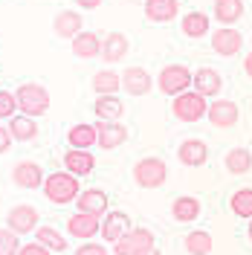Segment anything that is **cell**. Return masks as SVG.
<instances>
[{"label":"cell","instance_id":"cell-13","mask_svg":"<svg viewBox=\"0 0 252 255\" xmlns=\"http://www.w3.org/2000/svg\"><path fill=\"white\" fill-rule=\"evenodd\" d=\"M177 159L183 162V165H189V168H200L206 159H209V145L203 139H183L180 148H177Z\"/></svg>","mask_w":252,"mask_h":255},{"label":"cell","instance_id":"cell-40","mask_svg":"<svg viewBox=\"0 0 252 255\" xmlns=\"http://www.w3.org/2000/svg\"><path fill=\"white\" fill-rule=\"evenodd\" d=\"M244 73H247V76L252 79V52L247 55V58H244Z\"/></svg>","mask_w":252,"mask_h":255},{"label":"cell","instance_id":"cell-7","mask_svg":"<svg viewBox=\"0 0 252 255\" xmlns=\"http://www.w3.org/2000/svg\"><path fill=\"white\" fill-rule=\"evenodd\" d=\"M148 247H154V232L145 229V226H136L125 238H119L113 244V255H136L142 250H148Z\"/></svg>","mask_w":252,"mask_h":255},{"label":"cell","instance_id":"cell-42","mask_svg":"<svg viewBox=\"0 0 252 255\" xmlns=\"http://www.w3.org/2000/svg\"><path fill=\"white\" fill-rule=\"evenodd\" d=\"M247 235H250V241H252V221H250V226H247Z\"/></svg>","mask_w":252,"mask_h":255},{"label":"cell","instance_id":"cell-36","mask_svg":"<svg viewBox=\"0 0 252 255\" xmlns=\"http://www.w3.org/2000/svg\"><path fill=\"white\" fill-rule=\"evenodd\" d=\"M76 255H108V250H105V244H81Z\"/></svg>","mask_w":252,"mask_h":255},{"label":"cell","instance_id":"cell-27","mask_svg":"<svg viewBox=\"0 0 252 255\" xmlns=\"http://www.w3.org/2000/svg\"><path fill=\"white\" fill-rule=\"evenodd\" d=\"M73 52H76V58H96V55H102V38L96 32H79L73 38Z\"/></svg>","mask_w":252,"mask_h":255},{"label":"cell","instance_id":"cell-29","mask_svg":"<svg viewBox=\"0 0 252 255\" xmlns=\"http://www.w3.org/2000/svg\"><path fill=\"white\" fill-rule=\"evenodd\" d=\"M223 165H226V171H229V174H247V171L252 168L250 148H232V151H226Z\"/></svg>","mask_w":252,"mask_h":255},{"label":"cell","instance_id":"cell-11","mask_svg":"<svg viewBox=\"0 0 252 255\" xmlns=\"http://www.w3.org/2000/svg\"><path fill=\"white\" fill-rule=\"evenodd\" d=\"M206 119L215 128H235L238 119H241V111H238L235 102H229V99H215V102L209 105Z\"/></svg>","mask_w":252,"mask_h":255},{"label":"cell","instance_id":"cell-16","mask_svg":"<svg viewBox=\"0 0 252 255\" xmlns=\"http://www.w3.org/2000/svg\"><path fill=\"white\" fill-rule=\"evenodd\" d=\"M99 148L102 151H113L119 145L127 142V128L122 122H99Z\"/></svg>","mask_w":252,"mask_h":255},{"label":"cell","instance_id":"cell-34","mask_svg":"<svg viewBox=\"0 0 252 255\" xmlns=\"http://www.w3.org/2000/svg\"><path fill=\"white\" fill-rule=\"evenodd\" d=\"M17 238H20V235L12 232L9 226H6V229H0V255H17V253H20V247H23V244H20Z\"/></svg>","mask_w":252,"mask_h":255},{"label":"cell","instance_id":"cell-41","mask_svg":"<svg viewBox=\"0 0 252 255\" xmlns=\"http://www.w3.org/2000/svg\"><path fill=\"white\" fill-rule=\"evenodd\" d=\"M136 255H162V253H159L157 247H148V250H142V253H136Z\"/></svg>","mask_w":252,"mask_h":255},{"label":"cell","instance_id":"cell-10","mask_svg":"<svg viewBox=\"0 0 252 255\" xmlns=\"http://www.w3.org/2000/svg\"><path fill=\"white\" fill-rule=\"evenodd\" d=\"M67 232H70V238L90 241L96 238V232H102V218L99 215H87V212H76L67 221Z\"/></svg>","mask_w":252,"mask_h":255},{"label":"cell","instance_id":"cell-14","mask_svg":"<svg viewBox=\"0 0 252 255\" xmlns=\"http://www.w3.org/2000/svg\"><path fill=\"white\" fill-rule=\"evenodd\" d=\"M122 87H125V93H130V96H148L151 87H154V79H151V73L142 70V67H127L125 73H122Z\"/></svg>","mask_w":252,"mask_h":255},{"label":"cell","instance_id":"cell-20","mask_svg":"<svg viewBox=\"0 0 252 255\" xmlns=\"http://www.w3.org/2000/svg\"><path fill=\"white\" fill-rule=\"evenodd\" d=\"M93 113L99 122H119L122 113H125V105L119 102V96H96V105H93Z\"/></svg>","mask_w":252,"mask_h":255},{"label":"cell","instance_id":"cell-2","mask_svg":"<svg viewBox=\"0 0 252 255\" xmlns=\"http://www.w3.org/2000/svg\"><path fill=\"white\" fill-rule=\"evenodd\" d=\"M17 96V108H20V113H26V116H32V119H38V116H44V113L49 111V90L44 87V84H35V81H29V84H20L15 90Z\"/></svg>","mask_w":252,"mask_h":255},{"label":"cell","instance_id":"cell-15","mask_svg":"<svg viewBox=\"0 0 252 255\" xmlns=\"http://www.w3.org/2000/svg\"><path fill=\"white\" fill-rule=\"evenodd\" d=\"M194 90L206 99H218L223 90V79L218 70H212V67H200L197 73H194V84H191Z\"/></svg>","mask_w":252,"mask_h":255},{"label":"cell","instance_id":"cell-3","mask_svg":"<svg viewBox=\"0 0 252 255\" xmlns=\"http://www.w3.org/2000/svg\"><path fill=\"white\" fill-rule=\"evenodd\" d=\"M191 84H194V73H191L186 64H165L159 70V79H157V87L162 90L165 96H180L186 93Z\"/></svg>","mask_w":252,"mask_h":255},{"label":"cell","instance_id":"cell-19","mask_svg":"<svg viewBox=\"0 0 252 255\" xmlns=\"http://www.w3.org/2000/svg\"><path fill=\"white\" fill-rule=\"evenodd\" d=\"M67 142L70 148H81V151H90L93 145H99V128L87 125V122H79L67 130Z\"/></svg>","mask_w":252,"mask_h":255},{"label":"cell","instance_id":"cell-12","mask_svg":"<svg viewBox=\"0 0 252 255\" xmlns=\"http://www.w3.org/2000/svg\"><path fill=\"white\" fill-rule=\"evenodd\" d=\"M12 180H15L17 189H44V171H41V165L38 162H29V159H23V162H17L15 168H12Z\"/></svg>","mask_w":252,"mask_h":255},{"label":"cell","instance_id":"cell-26","mask_svg":"<svg viewBox=\"0 0 252 255\" xmlns=\"http://www.w3.org/2000/svg\"><path fill=\"white\" fill-rule=\"evenodd\" d=\"M215 20L223 26H235L244 17V0H215Z\"/></svg>","mask_w":252,"mask_h":255},{"label":"cell","instance_id":"cell-23","mask_svg":"<svg viewBox=\"0 0 252 255\" xmlns=\"http://www.w3.org/2000/svg\"><path fill=\"white\" fill-rule=\"evenodd\" d=\"M171 218L177 223H191L200 218V200L197 197H191V194H180V197H174L171 203Z\"/></svg>","mask_w":252,"mask_h":255},{"label":"cell","instance_id":"cell-4","mask_svg":"<svg viewBox=\"0 0 252 255\" xmlns=\"http://www.w3.org/2000/svg\"><path fill=\"white\" fill-rule=\"evenodd\" d=\"M171 113L174 119H180V122H200L206 113H209V105H206V96H200L197 90H186V93L174 96L171 102Z\"/></svg>","mask_w":252,"mask_h":255},{"label":"cell","instance_id":"cell-37","mask_svg":"<svg viewBox=\"0 0 252 255\" xmlns=\"http://www.w3.org/2000/svg\"><path fill=\"white\" fill-rule=\"evenodd\" d=\"M17 255H49V250L44 247V244H38V241H35V244H23Z\"/></svg>","mask_w":252,"mask_h":255},{"label":"cell","instance_id":"cell-33","mask_svg":"<svg viewBox=\"0 0 252 255\" xmlns=\"http://www.w3.org/2000/svg\"><path fill=\"white\" fill-rule=\"evenodd\" d=\"M229 209L235 212L238 218L244 221H252V189H238L229 200Z\"/></svg>","mask_w":252,"mask_h":255},{"label":"cell","instance_id":"cell-31","mask_svg":"<svg viewBox=\"0 0 252 255\" xmlns=\"http://www.w3.org/2000/svg\"><path fill=\"white\" fill-rule=\"evenodd\" d=\"M35 241L44 244L49 253H67V238H64L55 226H38L35 229Z\"/></svg>","mask_w":252,"mask_h":255},{"label":"cell","instance_id":"cell-8","mask_svg":"<svg viewBox=\"0 0 252 255\" xmlns=\"http://www.w3.org/2000/svg\"><path fill=\"white\" fill-rule=\"evenodd\" d=\"M130 229H133V226H130V218H127V212L111 209L108 215H102V232H99V235L108 241V244H116L119 238H125Z\"/></svg>","mask_w":252,"mask_h":255},{"label":"cell","instance_id":"cell-5","mask_svg":"<svg viewBox=\"0 0 252 255\" xmlns=\"http://www.w3.org/2000/svg\"><path fill=\"white\" fill-rule=\"evenodd\" d=\"M168 180V165L159 157H142L133 165V183L139 189H159Z\"/></svg>","mask_w":252,"mask_h":255},{"label":"cell","instance_id":"cell-18","mask_svg":"<svg viewBox=\"0 0 252 255\" xmlns=\"http://www.w3.org/2000/svg\"><path fill=\"white\" fill-rule=\"evenodd\" d=\"M127 49H130L127 35H122V32H108L105 41H102V61H108V64L122 61L127 55Z\"/></svg>","mask_w":252,"mask_h":255},{"label":"cell","instance_id":"cell-1","mask_svg":"<svg viewBox=\"0 0 252 255\" xmlns=\"http://www.w3.org/2000/svg\"><path fill=\"white\" fill-rule=\"evenodd\" d=\"M44 194H47L49 203H55V206H67V203L79 200V194H81L79 177L70 174V171H52L44 180Z\"/></svg>","mask_w":252,"mask_h":255},{"label":"cell","instance_id":"cell-17","mask_svg":"<svg viewBox=\"0 0 252 255\" xmlns=\"http://www.w3.org/2000/svg\"><path fill=\"white\" fill-rule=\"evenodd\" d=\"M64 165H67V171L76 177H87L90 171L96 168V157L93 151H81V148H70L67 154H64Z\"/></svg>","mask_w":252,"mask_h":255},{"label":"cell","instance_id":"cell-39","mask_svg":"<svg viewBox=\"0 0 252 255\" xmlns=\"http://www.w3.org/2000/svg\"><path fill=\"white\" fill-rule=\"evenodd\" d=\"M76 6H79V9H99L102 0H76Z\"/></svg>","mask_w":252,"mask_h":255},{"label":"cell","instance_id":"cell-32","mask_svg":"<svg viewBox=\"0 0 252 255\" xmlns=\"http://www.w3.org/2000/svg\"><path fill=\"white\" fill-rule=\"evenodd\" d=\"M212 247H215V241H212V235L206 229H194V232L186 235V250H189V255H212Z\"/></svg>","mask_w":252,"mask_h":255},{"label":"cell","instance_id":"cell-24","mask_svg":"<svg viewBox=\"0 0 252 255\" xmlns=\"http://www.w3.org/2000/svg\"><path fill=\"white\" fill-rule=\"evenodd\" d=\"M81 23H84V20H81V12L67 9V12H58V15H55V20H52V29H55V35H58V38H70V41H73L79 32H84V29H81Z\"/></svg>","mask_w":252,"mask_h":255},{"label":"cell","instance_id":"cell-38","mask_svg":"<svg viewBox=\"0 0 252 255\" xmlns=\"http://www.w3.org/2000/svg\"><path fill=\"white\" fill-rule=\"evenodd\" d=\"M15 142L12 139V133H9V128H0V154H6L9 151V145Z\"/></svg>","mask_w":252,"mask_h":255},{"label":"cell","instance_id":"cell-22","mask_svg":"<svg viewBox=\"0 0 252 255\" xmlns=\"http://www.w3.org/2000/svg\"><path fill=\"white\" fill-rule=\"evenodd\" d=\"M180 12L177 0H145V17L151 23H168Z\"/></svg>","mask_w":252,"mask_h":255},{"label":"cell","instance_id":"cell-28","mask_svg":"<svg viewBox=\"0 0 252 255\" xmlns=\"http://www.w3.org/2000/svg\"><path fill=\"white\" fill-rule=\"evenodd\" d=\"M209 15L206 12H186L183 20H180V26H183V35H189V38H203L209 35Z\"/></svg>","mask_w":252,"mask_h":255},{"label":"cell","instance_id":"cell-25","mask_svg":"<svg viewBox=\"0 0 252 255\" xmlns=\"http://www.w3.org/2000/svg\"><path fill=\"white\" fill-rule=\"evenodd\" d=\"M9 133H12L15 142H32L38 136V125H35V119L26 116V113H15L9 119Z\"/></svg>","mask_w":252,"mask_h":255},{"label":"cell","instance_id":"cell-35","mask_svg":"<svg viewBox=\"0 0 252 255\" xmlns=\"http://www.w3.org/2000/svg\"><path fill=\"white\" fill-rule=\"evenodd\" d=\"M17 111H20L17 108V96L9 93V90H0V119H12Z\"/></svg>","mask_w":252,"mask_h":255},{"label":"cell","instance_id":"cell-21","mask_svg":"<svg viewBox=\"0 0 252 255\" xmlns=\"http://www.w3.org/2000/svg\"><path fill=\"white\" fill-rule=\"evenodd\" d=\"M76 206L79 212H87V215H108L111 209H108V194L102 189H84L79 194V200H76Z\"/></svg>","mask_w":252,"mask_h":255},{"label":"cell","instance_id":"cell-6","mask_svg":"<svg viewBox=\"0 0 252 255\" xmlns=\"http://www.w3.org/2000/svg\"><path fill=\"white\" fill-rule=\"evenodd\" d=\"M38 209L35 206H26V203H20V206H12L9 209V215H6V226L17 232V235H35V229H38Z\"/></svg>","mask_w":252,"mask_h":255},{"label":"cell","instance_id":"cell-30","mask_svg":"<svg viewBox=\"0 0 252 255\" xmlns=\"http://www.w3.org/2000/svg\"><path fill=\"white\" fill-rule=\"evenodd\" d=\"M119 87H122V76L113 73V70H99L93 76L96 96H113V93H119Z\"/></svg>","mask_w":252,"mask_h":255},{"label":"cell","instance_id":"cell-9","mask_svg":"<svg viewBox=\"0 0 252 255\" xmlns=\"http://www.w3.org/2000/svg\"><path fill=\"white\" fill-rule=\"evenodd\" d=\"M241 47H244V35L235 26H221L212 32V49L223 58H232L235 52H241Z\"/></svg>","mask_w":252,"mask_h":255}]
</instances>
